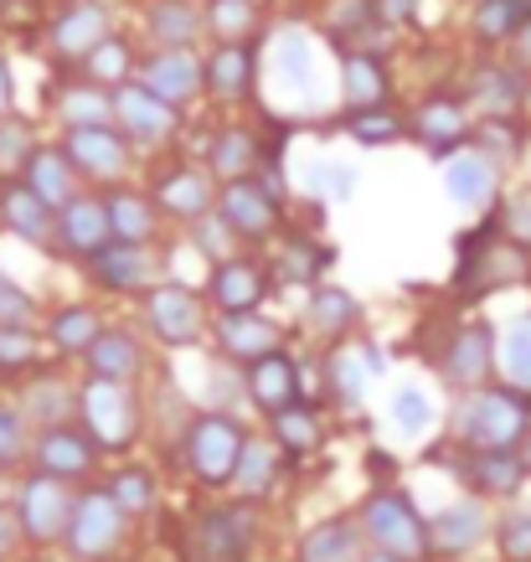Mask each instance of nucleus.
Listing matches in <instances>:
<instances>
[{"instance_id": "1", "label": "nucleus", "mask_w": 531, "mask_h": 562, "mask_svg": "<svg viewBox=\"0 0 531 562\" xmlns=\"http://www.w3.org/2000/svg\"><path fill=\"white\" fill-rule=\"evenodd\" d=\"M238 460H242V434L233 418H196L187 434V464H191V475L206 480V485H227V480L238 475Z\"/></svg>"}, {"instance_id": "2", "label": "nucleus", "mask_w": 531, "mask_h": 562, "mask_svg": "<svg viewBox=\"0 0 531 562\" xmlns=\"http://www.w3.org/2000/svg\"><path fill=\"white\" fill-rule=\"evenodd\" d=\"M78 408H83V424H88V439L103 443V449H124V443L135 439V397L114 382V376H93L78 397Z\"/></svg>"}, {"instance_id": "3", "label": "nucleus", "mask_w": 531, "mask_h": 562, "mask_svg": "<svg viewBox=\"0 0 531 562\" xmlns=\"http://www.w3.org/2000/svg\"><path fill=\"white\" fill-rule=\"evenodd\" d=\"M124 506L114 501L109 491H93L83 495L78 506H72V527H68V547H72V558H83V562H103L114 547H120L124 537Z\"/></svg>"}, {"instance_id": "4", "label": "nucleus", "mask_w": 531, "mask_h": 562, "mask_svg": "<svg viewBox=\"0 0 531 562\" xmlns=\"http://www.w3.org/2000/svg\"><path fill=\"white\" fill-rule=\"evenodd\" d=\"M68 160L78 166V176H93V181H114L129 166V135L114 130L109 120L93 124H68V139H63Z\"/></svg>"}, {"instance_id": "5", "label": "nucleus", "mask_w": 531, "mask_h": 562, "mask_svg": "<svg viewBox=\"0 0 531 562\" xmlns=\"http://www.w3.org/2000/svg\"><path fill=\"white\" fill-rule=\"evenodd\" d=\"M114 120L135 145H166L176 135L181 109L171 99H160L150 83H120L114 88Z\"/></svg>"}, {"instance_id": "6", "label": "nucleus", "mask_w": 531, "mask_h": 562, "mask_svg": "<svg viewBox=\"0 0 531 562\" xmlns=\"http://www.w3.org/2000/svg\"><path fill=\"white\" fill-rule=\"evenodd\" d=\"M72 501L68 495V480L63 475H42L36 480H26V491H21V531L32 537V542H57V537H68V527H72Z\"/></svg>"}, {"instance_id": "7", "label": "nucleus", "mask_w": 531, "mask_h": 562, "mask_svg": "<svg viewBox=\"0 0 531 562\" xmlns=\"http://www.w3.org/2000/svg\"><path fill=\"white\" fill-rule=\"evenodd\" d=\"M366 527H372L377 547H387V552H397V558H423V547H429V527L418 521L408 495H397V491L372 495Z\"/></svg>"}, {"instance_id": "8", "label": "nucleus", "mask_w": 531, "mask_h": 562, "mask_svg": "<svg viewBox=\"0 0 531 562\" xmlns=\"http://www.w3.org/2000/svg\"><path fill=\"white\" fill-rule=\"evenodd\" d=\"M103 36H109V5L103 0H68L47 26V42L57 52V63H83Z\"/></svg>"}, {"instance_id": "9", "label": "nucleus", "mask_w": 531, "mask_h": 562, "mask_svg": "<svg viewBox=\"0 0 531 562\" xmlns=\"http://www.w3.org/2000/svg\"><path fill=\"white\" fill-rule=\"evenodd\" d=\"M521 428H527V413H521V403L506 397V392L470 397V408H464V418H460V434L475 443V449H506Z\"/></svg>"}, {"instance_id": "10", "label": "nucleus", "mask_w": 531, "mask_h": 562, "mask_svg": "<svg viewBox=\"0 0 531 562\" xmlns=\"http://www.w3.org/2000/svg\"><path fill=\"white\" fill-rule=\"evenodd\" d=\"M223 222L233 227V233H242V238H269V233H274L279 206L253 171L233 176V181L223 187Z\"/></svg>"}, {"instance_id": "11", "label": "nucleus", "mask_w": 531, "mask_h": 562, "mask_svg": "<svg viewBox=\"0 0 531 562\" xmlns=\"http://www.w3.org/2000/svg\"><path fill=\"white\" fill-rule=\"evenodd\" d=\"M191 552H196V562H242L248 558V516L238 506L202 512L191 527Z\"/></svg>"}, {"instance_id": "12", "label": "nucleus", "mask_w": 531, "mask_h": 562, "mask_svg": "<svg viewBox=\"0 0 531 562\" xmlns=\"http://www.w3.org/2000/svg\"><path fill=\"white\" fill-rule=\"evenodd\" d=\"M202 72H206V88L223 103H242L253 93V78H258L253 42H217V52L202 63Z\"/></svg>"}, {"instance_id": "13", "label": "nucleus", "mask_w": 531, "mask_h": 562, "mask_svg": "<svg viewBox=\"0 0 531 562\" xmlns=\"http://www.w3.org/2000/svg\"><path fill=\"white\" fill-rule=\"evenodd\" d=\"M444 191L464 212H481L496 202V160L485 150H460L444 160Z\"/></svg>"}, {"instance_id": "14", "label": "nucleus", "mask_w": 531, "mask_h": 562, "mask_svg": "<svg viewBox=\"0 0 531 562\" xmlns=\"http://www.w3.org/2000/svg\"><path fill=\"white\" fill-rule=\"evenodd\" d=\"M248 397H253L269 418L294 408V403H300V367H294L284 351H269V357L248 361Z\"/></svg>"}, {"instance_id": "15", "label": "nucleus", "mask_w": 531, "mask_h": 562, "mask_svg": "<svg viewBox=\"0 0 531 562\" xmlns=\"http://www.w3.org/2000/svg\"><path fill=\"white\" fill-rule=\"evenodd\" d=\"M145 83H150L160 99H171L176 109H181V103H191L206 88V72L187 47H160L150 63H145Z\"/></svg>"}, {"instance_id": "16", "label": "nucleus", "mask_w": 531, "mask_h": 562, "mask_svg": "<svg viewBox=\"0 0 531 562\" xmlns=\"http://www.w3.org/2000/svg\"><path fill=\"white\" fill-rule=\"evenodd\" d=\"M57 233H63V243H68L72 254L93 258L103 243H114L109 202H99V196H72V202L63 206V217H57Z\"/></svg>"}, {"instance_id": "17", "label": "nucleus", "mask_w": 531, "mask_h": 562, "mask_svg": "<svg viewBox=\"0 0 531 562\" xmlns=\"http://www.w3.org/2000/svg\"><path fill=\"white\" fill-rule=\"evenodd\" d=\"M150 325L160 341L171 346H187L202 336V305H196V294L181 290V284H166V290L150 294Z\"/></svg>"}, {"instance_id": "18", "label": "nucleus", "mask_w": 531, "mask_h": 562, "mask_svg": "<svg viewBox=\"0 0 531 562\" xmlns=\"http://www.w3.org/2000/svg\"><path fill=\"white\" fill-rule=\"evenodd\" d=\"M0 217L5 227L26 243H47L57 233V222H52V206L36 196L26 181H0Z\"/></svg>"}, {"instance_id": "19", "label": "nucleus", "mask_w": 531, "mask_h": 562, "mask_svg": "<svg viewBox=\"0 0 531 562\" xmlns=\"http://www.w3.org/2000/svg\"><path fill=\"white\" fill-rule=\"evenodd\" d=\"M36 464H42L47 475H63V480L83 475L88 464H93V439L68 424H52L47 434L36 439Z\"/></svg>"}, {"instance_id": "20", "label": "nucleus", "mask_w": 531, "mask_h": 562, "mask_svg": "<svg viewBox=\"0 0 531 562\" xmlns=\"http://www.w3.org/2000/svg\"><path fill=\"white\" fill-rule=\"evenodd\" d=\"M21 181H26L47 206H68L72 202V181H78V166L68 160V150L36 145L32 160H26V171H21Z\"/></svg>"}, {"instance_id": "21", "label": "nucleus", "mask_w": 531, "mask_h": 562, "mask_svg": "<svg viewBox=\"0 0 531 562\" xmlns=\"http://www.w3.org/2000/svg\"><path fill=\"white\" fill-rule=\"evenodd\" d=\"M341 93H346V109H377V103H387L393 83H387V68H382L377 52H346Z\"/></svg>"}, {"instance_id": "22", "label": "nucleus", "mask_w": 531, "mask_h": 562, "mask_svg": "<svg viewBox=\"0 0 531 562\" xmlns=\"http://www.w3.org/2000/svg\"><path fill=\"white\" fill-rule=\"evenodd\" d=\"M263 300V273L248 263V258H223L212 269V305L223 315H238V310H253Z\"/></svg>"}, {"instance_id": "23", "label": "nucleus", "mask_w": 531, "mask_h": 562, "mask_svg": "<svg viewBox=\"0 0 531 562\" xmlns=\"http://www.w3.org/2000/svg\"><path fill=\"white\" fill-rule=\"evenodd\" d=\"M155 196H160V206L171 212V217H206V206H212V181H206L202 171H191V166H176V171H166L160 181H155Z\"/></svg>"}, {"instance_id": "24", "label": "nucleus", "mask_w": 531, "mask_h": 562, "mask_svg": "<svg viewBox=\"0 0 531 562\" xmlns=\"http://www.w3.org/2000/svg\"><path fill=\"white\" fill-rule=\"evenodd\" d=\"M93 273H99L109 290H139L150 279V258H145V243H103L93 254Z\"/></svg>"}, {"instance_id": "25", "label": "nucleus", "mask_w": 531, "mask_h": 562, "mask_svg": "<svg viewBox=\"0 0 531 562\" xmlns=\"http://www.w3.org/2000/svg\"><path fill=\"white\" fill-rule=\"evenodd\" d=\"M217 336H223V346L233 351V357H242V361H258V357H269V351H279V330L263 321V315H253V310L223 315Z\"/></svg>"}, {"instance_id": "26", "label": "nucleus", "mask_w": 531, "mask_h": 562, "mask_svg": "<svg viewBox=\"0 0 531 562\" xmlns=\"http://www.w3.org/2000/svg\"><path fill=\"white\" fill-rule=\"evenodd\" d=\"M377 372H382V351H372V346H341L330 357V387L341 392V403H361V392L377 382Z\"/></svg>"}, {"instance_id": "27", "label": "nucleus", "mask_w": 531, "mask_h": 562, "mask_svg": "<svg viewBox=\"0 0 531 562\" xmlns=\"http://www.w3.org/2000/svg\"><path fill=\"white\" fill-rule=\"evenodd\" d=\"M145 26H150L155 47H191L206 32V16H196L187 0H155Z\"/></svg>"}, {"instance_id": "28", "label": "nucleus", "mask_w": 531, "mask_h": 562, "mask_svg": "<svg viewBox=\"0 0 531 562\" xmlns=\"http://www.w3.org/2000/svg\"><path fill=\"white\" fill-rule=\"evenodd\" d=\"M413 130H418V139H429L433 150H449V145H460L464 139V103L460 99H429L418 103V114H413Z\"/></svg>"}, {"instance_id": "29", "label": "nucleus", "mask_w": 531, "mask_h": 562, "mask_svg": "<svg viewBox=\"0 0 531 562\" xmlns=\"http://www.w3.org/2000/svg\"><path fill=\"white\" fill-rule=\"evenodd\" d=\"M88 367H93V376H114V382H124V376L139 372V346L135 336H124V330H99L93 341H88Z\"/></svg>"}, {"instance_id": "30", "label": "nucleus", "mask_w": 531, "mask_h": 562, "mask_svg": "<svg viewBox=\"0 0 531 562\" xmlns=\"http://www.w3.org/2000/svg\"><path fill=\"white\" fill-rule=\"evenodd\" d=\"M357 527L351 521H320L315 531H305L300 542V562H357Z\"/></svg>"}, {"instance_id": "31", "label": "nucleus", "mask_w": 531, "mask_h": 562, "mask_svg": "<svg viewBox=\"0 0 531 562\" xmlns=\"http://www.w3.org/2000/svg\"><path fill=\"white\" fill-rule=\"evenodd\" d=\"M429 537L444 547V552H464V547H475L485 537V512L475 506V501L449 506V512H439V521L429 527Z\"/></svg>"}, {"instance_id": "32", "label": "nucleus", "mask_w": 531, "mask_h": 562, "mask_svg": "<svg viewBox=\"0 0 531 562\" xmlns=\"http://www.w3.org/2000/svg\"><path fill=\"white\" fill-rule=\"evenodd\" d=\"M206 32L217 42H253L258 0H206Z\"/></svg>"}, {"instance_id": "33", "label": "nucleus", "mask_w": 531, "mask_h": 562, "mask_svg": "<svg viewBox=\"0 0 531 562\" xmlns=\"http://www.w3.org/2000/svg\"><path fill=\"white\" fill-rule=\"evenodd\" d=\"M490 336H485V325H470L460 341H454V351H449V376L454 382H464V387H475V382H485V372H490Z\"/></svg>"}, {"instance_id": "34", "label": "nucleus", "mask_w": 531, "mask_h": 562, "mask_svg": "<svg viewBox=\"0 0 531 562\" xmlns=\"http://www.w3.org/2000/svg\"><path fill=\"white\" fill-rule=\"evenodd\" d=\"M531 21V0H481L475 5V32L485 42H506Z\"/></svg>"}, {"instance_id": "35", "label": "nucleus", "mask_w": 531, "mask_h": 562, "mask_svg": "<svg viewBox=\"0 0 531 562\" xmlns=\"http://www.w3.org/2000/svg\"><path fill=\"white\" fill-rule=\"evenodd\" d=\"M109 222H114V238L120 243H145L155 233L150 202L135 196V191H114V196H109Z\"/></svg>"}, {"instance_id": "36", "label": "nucleus", "mask_w": 531, "mask_h": 562, "mask_svg": "<svg viewBox=\"0 0 531 562\" xmlns=\"http://www.w3.org/2000/svg\"><path fill=\"white\" fill-rule=\"evenodd\" d=\"M206 160H212V176H223V181L248 176L258 160V139L248 135V130H227V135H217V145L206 150Z\"/></svg>"}, {"instance_id": "37", "label": "nucleus", "mask_w": 531, "mask_h": 562, "mask_svg": "<svg viewBox=\"0 0 531 562\" xmlns=\"http://www.w3.org/2000/svg\"><path fill=\"white\" fill-rule=\"evenodd\" d=\"M470 99L481 103L485 114H511L516 103H521V83H516V72H506V68H481L475 83H470Z\"/></svg>"}, {"instance_id": "38", "label": "nucleus", "mask_w": 531, "mask_h": 562, "mask_svg": "<svg viewBox=\"0 0 531 562\" xmlns=\"http://www.w3.org/2000/svg\"><path fill=\"white\" fill-rule=\"evenodd\" d=\"M496 361H500V372H506V382L531 387V321H516L500 330Z\"/></svg>"}, {"instance_id": "39", "label": "nucleus", "mask_w": 531, "mask_h": 562, "mask_svg": "<svg viewBox=\"0 0 531 562\" xmlns=\"http://www.w3.org/2000/svg\"><path fill=\"white\" fill-rule=\"evenodd\" d=\"M83 68H88V83H99V88L129 83V47H124V42H114V36H103L99 47L83 57Z\"/></svg>"}, {"instance_id": "40", "label": "nucleus", "mask_w": 531, "mask_h": 562, "mask_svg": "<svg viewBox=\"0 0 531 562\" xmlns=\"http://www.w3.org/2000/svg\"><path fill=\"white\" fill-rule=\"evenodd\" d=\"M346 130H351V139H361V145H393V139L403 135V124H397V114L387 103H377V109H351Z\"/></svg>"}, {"instance_id": "41", "label": "nucleus", "mask_w": 531, "mask_h": 562, "mask_svg": "<svg viewBox=\"0 0 531 562\" xmlns=\"http://www.w3.org/2000/svg\"><path fill=\"white\" fill-rule=\"evenodd\" d=\"M470 480H475L481 491H490V495H506V491H516V480H521V464L506 460L500 449H481V460H475Z\"/></svg>"}, {"instance_id": "42", "label": "nucleus", "mask_w": 531, "mask_h": 562, "mask_svg": "<svg viewBox=\"0 0 531 562\" xmlns=\"http://www.w3.org/2000/svg\"><path fill=\"white\" fill-rule=\"evenodd\" d=\"M382 16V0H336L330 5V36H357V32H372Z\"/></svg>"}, {"instance_id": "43", "label": "nucleus", "mask_w": 531, "mask_h": 562, "mask_svg": "<svg viewBox=\"0 0 531 562\" xmlns=\"http://www.w3.org/2000/svg\"><path fill=\"white\" fill-rule=\"evenodd\" d=\"M393 424L403 428V434H429L433 424V403H429V392H418V387H397L393 392Z\"/></svg>"}, {"instance_id": "44", "label": "nucleus", "mask_w": 531, "mask_h": 562, "mask_svg": "<svg viewBox=\"0 0 531 562\" xmlns=\"http://www.w3.org/2000/svg\"><path fill=\"white\" fill-rule=\"evenodd\" d=\"M274 434H279V443H284L290 454H309V449H315V439H320L315 418H309L300 403H294V408H284V413H274Z\"/></svg>"}, {"instance_id": "45", "label": "nucleus", "mask_w": 531, "mask_h": 562, "mask_svg": "<svg viewBox=\"0 0 531 562\" xmlns=\"http://www.w3.org/2000/svg\"><path fill=\"white\" fill-rule=\"evenodd\" d=\"M99 336V321H93V310H63L57 321H52V341L63 346V351H88V341Z\"/></svg>"}, {"instance_id": "46", "label": "nucleus", "mask_w": 531, "mask_h": 562, "mask_svg": "<svg viewBox=\"0 0 531 562\" xmlns=\"http://www.w3.org/2000/svg\"><path fill=\"white\" fill-rule=\"evenodd\" d=\"M309 321L320 325V330H346V325L357 321V300L346 290H315L309 300Z\"/></svg>"}, {"instance_id": "47", "label": "nucleus", "mask_w": 531, "mask_h": 562, "mask_svg": "<svg viewBox=\"0 0 531 562\" xmlns=\"http://www.w3.org/2000/svg\"><path fill=\"white\" fill-rule=\"evenodd\" d=\"M32 130L21 120H5L0 124V171H26V160H32Z\"/></svg>"}, {"instance_id": "48", "label": "nucleus", "mask_w": 531, "mask_h": 562, "mask_svg": "<svg viewBox=\"0 0 531 562\" xmlns=\"http://www.w3.org/2000/svg\"><path fill=\"white\" fill-rule=\"evenodd\" d=\"M63 114H68V124L114 120V99H103L99 88H72L68 99H63Z\"/></svg>"}, {"instance_id": "49", "label": "nucleus", "mask_w": 531, "mask_h": 562, "mask_svg": "<svg viewBox=\"0 0 531 562\" xmlns=\"http://www.w3.org/2000/svg\"><path fill=\"white\" fill-rule=\"evenodd\" d=\"M109 495H114V501H120L129 516H135V512H150V506H155V480L145 475V470H124V475L114 480V491H109Z\"/></svg>"}, {"instance_id": "50", "label": "nucleus", "mask_w": 531, "mask_h": 562, "mask_svg": "<svg viewBox=\"0 0 531 562\" xmlns=\"http://www.w3.org/2000/svg\"><path fill=\"white\" fill-rule=\"evenodd\" d=\"M233 480H242L248 491H269V480H274V454L263 449V443H242V460H238V475Z\"/></svg>"}, {"instance_id": "51", "label": "nucleus", "mask_w": 531, "mask_h": 562, "mask_svg": "<svg viewBox=\"0 0 531 562\" xmlns=\"http://www.w3.org/2000/svg\"><path fill=\"white\" fill-rule=\"evenodd\" d=\"M36 357L32 336H26V325H0V367H26V361Z\"/></svg>"}, {"instance_id": "52", "label": "nucleus", "mask_w": 531, "mask_h": 562, "mask_svg": "<svg viewBox=\"0 0 531 562\" xmlns=\"http://www.w3.org/2000/svg\"><path fill=\"white\" fill-rule=\"evenodd\" d=\"M500 547H506L511 562H531V512L511 516V521L500 527Z\"/></svg>"}, {"instance_id": "53", "label": "nucleus", "mask_w": 531, "mask_h": 562, "mask_svg": "<svg viewBox=\"0 0 531 562\" xmlns=\"http://www.w3.org/2000/svg\"><path fill=\"white\" fill-rule=\"evenodd\" d=\"M21 443H26V434H21V413L16 408H0V464L16 460Z\"/></svg>"}, {"instance_id": "54", "label": "nucleus", "mask_w": 531, "mask_h": 562, "mask_svg": "<svg viewBox=\"0 0 531 562\" xmlns=\"http://www.w3.org/2000/svg\"><path fill=\"white\" fill-rule=\"evenodd\" d=\"M32 321V300L16 284H0V325H26Z\"/></svg>"}, {"instance_id": "55", "label": "nucleus", "mask_w": 531, "mask_h": 562, "mask_svg": "<svg viewBox=\"0 0 531 562\" xmlns=\"http://www.w3.org/2000/svg\"><path fill=\"white\" fill-rule=\"evenodd\" d=\"M326 269V248H309V243H294L290 248V273H300V279H309V273Z\"/></svg>"}, {"instance_id": "56", "label": "nucleus", "mask_w": 531, "mask_h": 562, "mask_svg": "<svg viewBox=\"0 0 531 562\" xmlns=\"http://www.w3.org/2000/svg\"><path fill=\"white\" fill-rule=\"evenodd\" d=\"M202 222V217H196ZM227 233H233V227H212V222H202V227H196V248H202V254H212V258H227Z\"/></svg>"}, {"instance_id": "57", "label": "nucleus", "mask_w": 531, "mask_h": 562, "mask_svg": "<svg viewBox=\"0 0 531 562\" xmlns=\"http://www.w3.org/2000/svg\"><path fill=\"white\" fill-rule=\"evenodd\" d=\"M506 227H511V238H521V243H531V196H521V202H511V212H506Z\"/></svg>"}, {"instance_id": "58", "label": "nucleus", "mask_w": 531, "mask_h": 562, "mask_svg": "<svg viewBox=\"0 0 531 562\" xmlns=\"http://www.w3.org/2000/svg\"><path fill=\"white\" fill-rule=\"evenodd\" d=\"M481 139H485L481 150L490 155V160H496V155H511V130H500V124H490V130H485Z\"/></svg>"}, {"instance_id": "59", "label": "nucleus", "mask_w": 531, "mask_h": 562, "mask_svg": "<svg viewBox=\"0 0 531 562\" xmlns=\"http://www.w3.org/2000/svg\"><path fill=\"white\" fill-rule=\"evenodd\" d=\"M11 99H16V78H11V63L0 57V114H11Z\"/></svg>"}, {"instance_id": "60", "label": "nucleus", "mask_w": 531, "mask_h": 562, "mask_svg": "<svg viewBox=\"0 0 531 562\" xmlns=\"http://www.w3.org/2000/svg\"><path fill=\"white\" fill-rule=\"evenodd\" d=\"M16 516L11 512H0V558H5V552H11V547H16Z\"/></svg>"}, {"instance_id": "61", "label": "nucleus", "mask_w": 531, "mask_h": 562, "mask_svg": "<svg viewBox=\"0 0 531 562\" xmlns=\"http://www.w3.org/2000/svg\"><path fill=\"white\" fill-rule=\"evenodd\" d=\"M135 562H181L176 552H166V547H150V552H139Z\"/></svg>"}, {"instance_id": "62", "label": "nucleus", "mask_w": 531, "mask_h": 562, "mask_svg": "<svg viewBox=\"0 0 531 562\" xmlns=\"http://www.w3.org/2000/svg\"><path fill=\"white\" fill-rule=\"evenodd\" d=\"M516 42H521V57H527V63H531V21H527V26H521V32H516Z\"/></svg>"}, {"instance_id": "63", "label": "nucleus", "mask_w": 531, "mask_h": 562, "mask_svg": "<svg viewBox=\"0 0 531 562\" xmlns=\"http://www.w3.org/2000/svg\"><path fill=\"white\" fill-rule=\"evenodd\" d=\"M366 562H408V558H397V552H387V547H382V552H372Z\"/></svg>"}, {"instance_id": "64", "label": "nucleus", "mask_w": 531, "mask_h": 562, "mask_svg": "<svg viewBox=\"0 0 531 562\" xmlns=\"http://www.w3.org/2000/svg\"><path fill=\"white\" fill-rule=\"evenodd\" d=\"M382 5H387V11H393V16H403V11H408L413 0H382Z\"/></svg>"}]
</instances>
